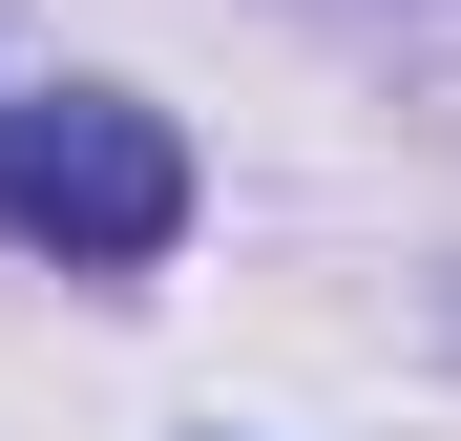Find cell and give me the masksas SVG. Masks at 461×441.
<instances>
[{"label": "cell", "mask_w": 461, "mask_h": 441, "mask_svg": "<svg viewBox=\"0 0 461 441\" xmlns=\"http://www.w3.org/2000/svg\"><path fill=\"white\" fill-rule=\"evenodd\" d=\"M0 210H22L63 273H147L189 232V147L126 85H42V106H0Z\"/></svg>", "instance_id": "6da1fadb"}]
</instances>
